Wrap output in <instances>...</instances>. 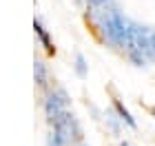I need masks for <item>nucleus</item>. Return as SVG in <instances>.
Returning a JSON list of instances; mask_svg holds the SVG:
<instances>
[{"label":"nucleus","instance_id":"1","mask_svg":"<svg viewBox=\"0 0 155 146\" xmlns=\"http://www.w3.org/2000/svg\"><path fill=\"white\" fill-rule=\"evenodd\" d=\"M51 126L53 128H51V133H49L47 146H69L71 140H78V137H80L78 120L73 117V113H69V111H64Z\"/></svg>","mask_w":155,"mask_h":146},{"label":"nucleus","instance_id":"2","mask_svg":"<svg viewBox=\"0 0 155 146\" xmlns=\"http://www.w3.org/2000/svg\"><path fill=\"white\" fill-rule=\"evenodd\" d=\"M67 104H69V97H67V91H64V89H58V91H53L51 95L47 97V102H45L47 120L53 124V122L67 111Z\"/></svg>","mask_w":155,"mask_h":146},{"label":"nucleus","instance_id":"3","mask_svg":"<svg viewBox=\"0 0 155 146\" xmlns=\"http://www.w3.org/2000/svg\"><path fill=\"white\" fill-rule=\"evenodd\" d=\"M33 29H36L38 38H40V42H42V47H45V51H47V53H53V51H55V47H53L51 40H49V33L45 31V27H42V22H40L38 18L33 20Z\"/></svg>","mask_w":155,"mask_h":146},{"label":"nucleus","instance_id":"4","mask_svg":"<svg viewBox=\"0 0 155 146\" xmlns=\"http://www.w3.org/2000/svg\"><path fill=\"white\" fill-rule=\"evenodd\" d=\"M115 111H117V115H120V120H122L124 124H129L131 128H135V120L131 117V113H129V109L124 106L120 100H115Z\"/></svg>","mask_w":155,"mask_h":146},{"label":"nucleus","instance_id":"5","mask_svg":"<svg viewBox=\"0 0 155 146\" xmlns=\"http://www.w3.org/2000/svg\"><path fill=\"white\" fill-rule=\"evenodd\" d=\"M33 75H36V82L40 86L47 84V69H45V64H42L40 60H36V64H33Z\"/></svg>","mask_w":155,"mask_h":146},{"label":"nucleus","instance_id":"6","mask_svg":"<svg viewBox=\"0 0 155 146\" xmlns=\"http://www.w3.org/2000/svg\"><path fill=\"white\" fill-rule=\"evenodd\" d=\"M75 69H78V73H80V75H84V71H87V67H84V58L80 53L75 55Z\"/></svg>","mask_w":155,"mask_h":146},{"label":"nucleus","instance_id":"7","mask_svg":"<svg viewBox=\"0 0 155 146\" xmlns=\"http://www.w3.org/2000/svg\"><path fill=\"white\" fill-rule=\"evenodd\" d=\"M109 0H89V5L93 7V9H100V7H107Z\"/></svg>","mask_w":155,"mask_h":146},{"label":"nucleus","instance_id":"8","mask_svg":"<svg viewBox=\"0 0 155 146\" xmlns=\"http://www.w3.org/2000/svg\"><path fill=\"white\" fill-rule=\"evenodd\" d=\"M151 58H155V31L151 33Z\"/></svg>","mask_w":155,"mask_h":146},{"label":"nucleus","instance_id":"9","mask_svg":"<svg viewBox=\"0 0 155 146\" xmlns=\"http://www.w3.org/2000/svg\"><path fill=\"white\" fill-rule=\"evenodd\" d=\"M120 146H131V144H129V142H122V144H120Z\"/></svg>","mask_w":155,"mask_h":146},{"label":"nucleus","instance_id":"10","mask_svg":"<svg viewBox=\"0 0 155 146\" xmlns=\"http://www.w3.org/2000/svg\"><path fill=\"white\" fill-rule=\"evenodd\" d=\"M153 115H155V109H153Z\"/></svg>","mask_w":155,"mask_h":146}]
</instances>
